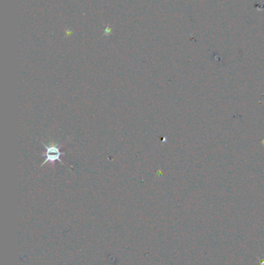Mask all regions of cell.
I'll list each match as a JSON object with an SVG mask.
<instances>
[{
    "label": "cell",
    "mask_w": 264,
    "mask_h": 265,
    "mask_svg": "<svg viewBox=\"0 0 264 265\" xmlns=\"http://www.w3.org/2000/svg\"><path fill=\"white\" fill-rule=\"evenodd\" d=\"M42 145L47 150L46 153V159L44 162L42 163L40 167L45 165L47 163H54L55 161H58L62 165H65L63 161L61 159V156L65 155L66 153H62L58 148V144L56 143H49L48 145H46L44 142H41Z\"/></svg>",
    "instance_id": "obj_1"
}]
</instances>
